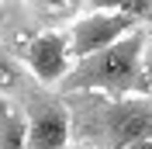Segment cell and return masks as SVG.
<instances>
[{
  "label": "cell",
  "instance_id": "cell-1",
  "mask_svg": "<svg viewBox=\"0 0 152 149\" xmlns=\"http://www.w3.org/2000/svg\"><path fill=\"white\" fill-rule=\"evenodd\" d=\"M69 125L90 149H132L152 139V97L66 94Z\"/></svg>",
  "mask_w": 152,
  "mask_h": 149
},
{
  "label": "cell",
  "instance_id": "cell-2",
  "mask_svg": "<svg viewBox=\"0 0 152 149\" xmlns=\"http://www.w3.org/2000/svg\"><path fill=\"white\" fill-rule=\"evenodd\" d=\"M145 28L138 24L97 56H86L62 76V94H104V97H152L145 80Z\"/></svg>",
  "mask_w": 152,
  "mask_h": 149
},
{
  "label": "cell",
  "instance_id": "cell-3",
  "mask_svg": "<svg viewBox=\"0 0 152 149\" xmlns=\"http://www.w3.org/2000/svg\"><path fill=\"white\" fill-rule=\"evenodd\" d=\"M138 28V21L128 18L118 4H107V7H94L90 14L73 21V28H69V56L76 59H86V56H97V52H104L107 45H114L118 38H124L128 31Z\"/></svg>",
  "mask_w": 152,
  "mask_h": 149
},
{
  "label": "cell",
  "instance_id": "cell-4",
  "mask_svg": "<svg viewBox=\"0 0 152 149\" xmlns=\"http://www.w3.org/2000/svg\"><path fill=\"white\" fill-rule=\"evenodd\" d=\"M24 149H66L73 125L62 97L35 90L24 104Z\"/></svg>",
  "mask_w": 152,
  "mask_h": 149
},
{
  "label": "cell",
  "instance_id": "cell-5",
  "mask_svg": "<svg viewBox=\"0 0 152 149\" xmlns=\"http://www.w3.org/2000/svg\"><path fill=\"white\" fill-rule=\"evenodd\" d=\"M31 73L38 76V83H62V76L69 73V45L66 35L59 31H38L24 49Z\"/></svg>",
  "mask_w": 152,
  "mask_h": 149
},
{
  "label": "cell",
  "instance_id": "cell-6",
  "mask_svg": "<svg viewBox=\"0 0 152 149\" xmlns=\"http://www.w3.org/2000/svg\"><path fill=\"white\" fill-rule=\"evenodd\" d=\"M0 149H24V118L0 97Z\"/></svg>",
  "mask_w": 152,
  "mask_h": 149
},
{
  "label": "cell",
  "instance_id": "cell-7",
  "mask_svg": "<svg viewBox=\"0 0 152 149\" xmlns=\"http://www.w3.org/2000/svg\"><path fill=\"white\" fill-rule=\"evenodd\" d=\"M21 80V69H18V59L7 52V45H0V87L4 90H14Z\"/></svg>",
  "mask_w": 152,
  "mask_h": 149
},
{
  "label": "cell",
  "instance_id": "cell-8",
  "mask_svg": "<svg viewBox=\"0 0 152 149\" xmlns=\"http://www.w3.org/2000/svg\"><path fill=\"white\" fill-rule=\"evenodd\" d=\"M142 66H145V80L152 87V18H149V31H145V56H142Z\"/></svg>",
  "mask_w": 152,
  "mask_h": 149
},
{
  "label": "cell",
  "instance_id": "cell-9",
  "mask_svg": "<svg viewBox=\"0 0 152 149\" xmlns=\"http://www.w3.org/2000/svg\"><path fill=\"white\" fill-rule=\"evenodd\" d=\"M132 149H152V139H145V142H135Z\"/></svg>",
  "mask_w": 152,
  "mask_h": 149
}]
</instances>
